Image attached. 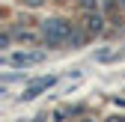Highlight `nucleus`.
Wrapping results in <instances>:
<instances>
[{"label": "nucleus", "mask_w": 125, "mask_h": 122, "mask_svg": "<svg viewBox=\"0 0 125 122\" xmlns=\"http://www.w3.org/2000/svg\"><path fill=\"white\" fill-rule=\"evenodd\" d=\"M42 33H45V42L48 45H60V42H66V39H72V27L66 24V21H45V27H42Z\"/></svg>", "instance_id": "1"}, {"label": "nucleus", "mask_w": 125, "mask_h": 122, "mask_svg": "<svg viewBox=\"0 0 125 122\" xmlns=\"http://www.w3.org/2000/svg\"><path fill=\"white\" fill-rule=\"evenodd\" d=\"M6 63L9 66H36V63H42V54H12Z\"/></svg>", "instance_id": "2"}, {"label": "nucleus", "mask_w": 125, "mask_h": 122, "mask_svg": "<svg viewBox=\"0 0 125 122\" xmlns=\"http://www.w3.org/2000/svg\"><path fill=\"white\" fill-rule=\"evenodd\" d=\"M51 83H54V78H42V81H36L33 86H27V89H24V101L36 98V95H39V92H45V89H48Z\"/></svg>", "instance_id": "3"}, {"label": "nucleus", "mask_w": 125, "mask_h": 122, "mask_svg": "<svg viewBox=\"0 0 125 122\" xmlns=\"http://www.w3.org/2000/svg\"><path fill=\"white\" fill-rule=\"evenodd\" d=\"M86 27H89V33H101V18H98V15H92V18L86 21Z\"/></svg>", "instance_id": "4"}, {"label": "nucleus", "mask_w": 125, "mask_h": 122, "mask_svg": "<svg viewBox=\"0 0 125 122\" xmlns=\"http://www.w3.org/2000/svg\"><path fill=\"white\" fill-rule=\"evenodd\" d=\"M98 60H101V63H107V60H113V51H101V54H98Z\"/></svg>", "instance_id": "5"}, {"label": "nucleus", "mask_w": 125, "mask_h": 122, "mask_svg": "<svg viewBox=\"0 0 125 122\" xmlns=\"http://www.w3.org/2000/svg\"><path fill=\"white\" fill-rule=\"evenodd\" d=\"M81 3H83L86 9H92V6H95V3H92V0H81Z\"/></svg>", "instance_id": "6"}, {"label": "nucleus", "mask_w": 125, "mask_h": 122, "mask_svg": "<svg viewBox=\"0 0 125 122\" xmlns=\"http://www.w3.org/2000/svg\"><path fill=\"white\" fill-rule=\"evenodd\" d=\"M42 3V0H27V6H39Z\"/></svg>", "instance_id": "7"}]
</instances>
